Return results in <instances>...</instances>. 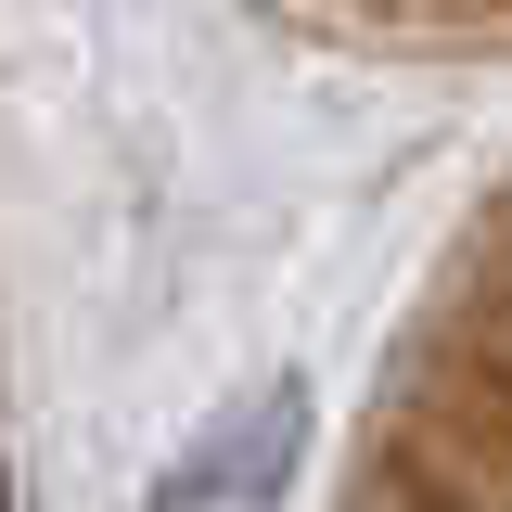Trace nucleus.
<instances>
[{
    "mask_svg": "<svg viewBox=\"0 0 512 512\" xmlns=\"http://www.w3.org/2000/svg\"><path fill=\"white\" fill-rule=\"evenodd\" d=\"M372 512H474V500H448V487H410V474H397V487H384Z\"/></svg>",
    "mask_w": 512,
    "mask_h": 512,
    "instance_id": "f03ea898",
    "label": "nucleus"
},
{
    "mask_svg": "<svg viewBox=\"0 0 512 512\" xmlns=\"http://www.w3.org/2000/svg\"><path fill=\"white\" fill-rule=\"evenodd\" d=\"M295 436H308V397L295 384H256L244 410L218 423V436L180 461V487H167V512H218V500H269L282 474H295Z\"/></svg>",
    "mask_w": 512,
    "mask_h": 512,
    "instance_id": "f257e3e1",
    "label": "nucleus"
}]
</instances>
